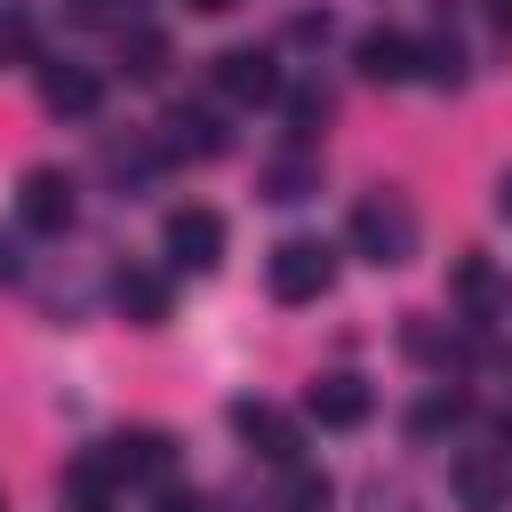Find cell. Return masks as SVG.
<instances>
[{
  "label": "cell",
  "mask_w": 512,
  "mask_h": 512,
  "mask_svg": "<svg viewBox=\"0 0 512 512\" xmlns=\"http://www.w3.org/2000/svg\"><path fill=\"white\" fill-rule=\"evenodd\" d=\"M352 248H360L368 264H408V256H416V208H408L400 192H368V200L352 208Z\"/></svg>",
  "instance_id": "1"
},
{
  "label": "cell",
  "mask_w": 512,
  "mask_h": 512,
  "mask_svg": "<svg viewBox=\"0 0 512 512\" xmlns=\"http://www.w3.org/2000/svg\"><path fill=\"white\" fill-rule=\"evenodd\" d=\"M264 280H272L280 304H320V296L336 288V248H328V240H280V248L264 256Z\"/></svg>",
  "instance_id": "2"
},
{
  "label": "cell",
  "mask_w": 512,
  "mask_h": 512,
  "mask_svg": "<svg viewBox=\"0 0 512 512\" xmlns=\"http://www.w3.org/2000/svg\"><path fill=\"white\" fill-rule=\"evenodd\" d=\"M160 256H168L176 272H216V264H224V216H216V208H176V216L160 224Z\"/></svg>",
  "instance_id": "3"
},
{
  "label": "cell",
  "mask_w": 512,
  "mask_h": 512,
  "mask_svg": "<svg viewBox=\"0 0 512 512\" xmlns=\"http://www.w3.org/2000/svg\"><path fill=\"white\" fill-rule=\"evenodd\" d=\"M448 488H456L464 512H504V496H512V456H504V448H464V456L448 464Z\"/></svg>",
  "instance_id": "4"
},
{
  "label": "cell",
  "mask_w": 512,
  "mask_h": 512,
  "mask_svg": "<svg viewBox=\"0 0 512 512\" xmlns=\"http://www.w3.org/2000/svg\"><path fill=\"white\" fill-rule=\"evenodd\" d=\"M232 432H240V440H248L264 464H280V472L304 456V432H296V416H280L272 400H232Z\"/></svg>",
  "instance_id": "5"
},
{
  "label": "cell",
  "mask_w": 512,
  "mask_h": 512,
  "mask_svg": "<svg viewBox=\"0 0 512 512\" xmlns=\"http://www.w3.org/2000/svg\"><path fill=\"white\" fill-rule=\"evenodd\" d=\"M16 216H24L32 232H64V224H72V176H64V168H24Z\"/></svg>",
  "instance_id": "6"
},
{
  "label": "cell",
  "mask_w": 512,
  "mask_h": 512,
  "mask_svg": "<svg viewBox=\"0 0 512 512\" xmlns=\"http://www.w3.org/2000/svg\"><path fill=\"white\" fill-rule=\"evenodd\" d=\"M216 88H224L232 104H272V96H280V72H272L264 48H224V56H216Z\"/></svg>",
  "instance_id": "7"
},
{
  "label": "cell",
  "mask_w": 512,
  "mask_h": 512,
  "mask_svg": "<svg viewBox=\"0 0 512 512\" xmlns=\"http://www.w3.org/2000/svg\"><path fill=\"white\" fill-rule=\"evenodd\" d=\"M104 456H112V472H120V480H168V472H176V440H168V432H152V424H144V432L104 440Z\"/></svg>",
  "instance_id": "8"
},
{
  "label": "cell",
  "mask_w": 512,
  "mask_h": 512,
  "mask_svg": "<svg viewBox=\"0 0 512 512\" xmlns=\"http://www.w3.org/2000/svg\"><path fill=\"white\" fill-rule=\"evenodd\" d=\"M352 64H360V80L400 88V80H416V40H408V32H360Z\"/></svg>",
  "instance_id": "9"
},
{
  "label": "cell",
  "mask_w": 512,
  "mask_h": 512,
  "mask_svg": "<svg viewBox=\"0 0 512 512\" xmlns=\"http://www.w3.org/2000/svg\"><path fill=\"white\" fill-rule=\"evenodd\" d=\"M40 104L64 112V120H88V112L104 104V80H96L88 64H40Z\"/></svg>",
  "instance_id": "10"
},
{
  "label": "cell",
  "mask_w": 512,
  "mask_h": 512,
  "mask_svg": "<svg viewBox=\"0 0 512 512\" xmlns=\"http://www.w3.org/2000/svg\"><path fill=\"white\" fill-rule=\"evenodd\" d=\"M304 408H312V424H320V432H352V424H368V408H376V400H368V384H360V376H320Z\"/></svg>",
  "instance_id": "11"
},
{
  "label": "cell",
  "mask_w": 512,
  "mask_h": 512,
  "mask_svg": "<svg viewBox=\"0 0 512 512\" xmlns=\"http://www.w3.org/2000/svg\"><path fill=\"white\" fill-rule=\"evenodd\" d=\"M160 128H168L160 144H168L176 160H216V152L232 144V136H224V120H216V112H200V104H176V112H168Z\"/></svg>",
  "instance_id": "12"
},
{
  "label": "cell",
  "mask_w": 512,
  "mask_h": 512,
  "mask_svg": "<svg viewBox=\"0 0 512 512\" xmlns=\"http://www.w3.org/2000/svg\"><path fill=\"white\" fill-rule=\"evenodd\" d=\"M112 304H120V320H136V328H160V320H168V280L128 264V272L112 280Z\"/></svg>",
  "instance_id": "13"
},
{
  "label": "cell",
  "mask_w": 512,
  "mask_h": 512,
  "mask_svg": "<svg viewBox=\"0 0 512 512\" xmlns=\"http://www.w3.org/2000/svg\"><path fill=\"white\" fill-rule=\"evenodd\" d=\"M112 480H120V472H112V456H80V464L64 472V488H72V504H80V512H112Z\"/></svg>",
  "instance_id": "14"
},
{
  "label": "cell",
  "mask_w": 512,
  "mask_h": 512,
  "mask_svg": "<svg viewBox=\"0 0 512 512\" xmlns=\"http://www.w3.org/2000/svg\"><path fill=\"white\" fill-rule=\"evenodd\" d=\"M336 504V488H328V472H312V464H288V480H280V496H272V512H328Z\"/></svg>",
  "instance_id": "15"
},
{
  "label": "cell",
  "mask_w": 512,
  "mask_h": 512,
  "mask_svg": "<svg viewBox=\"0 0 512 512\" xmlns=\"http://www.w3.org/2000/svg\"><path fill=\"white\" fill-rule=\"evenodd\" d=\"M120 64H128L136 80H160V72H168V32H152V24L120 32Z\"/></svg>",
  "instance_id": "16"
},
{
  "label": "cell",
  "mask_w": 512,
  "mask_h": 512,
  "mask_svg": "<svg viewBox=\"0 0 512 512\" xmlns=\"http://www.w3.org/2000/svg\"><path fill=\"white\" fill-rule=\"evenodd\" d=\"M264 192H272V200H312V192H320V168H312L304 152H288V160L264 168Z\"/></svg>",
  "instance_id": "17"
},
{
  "label": "cell",
  "mask_w": 512,
  "mask_h": 512,
  "mask_svg": "<svg viewBox=\"0 0 512 512\" xmlns=\"http://www.w3.org/2000/svg\"><path fill=\"white\" fill-rule=\"evenodd\" d=\"M416 72L440 80V88H456V80H464V48H456V40H416Z\"/></svg>",
  "instance_id": "18"
},
{
  "label": "cell",
  "mask_w": 512,
  "mask_h": 512,
  "mask_svg": "<svg viewBox=\"0 0 512 512\" xmlns=\"http://www.w3.org/2000/svg\"><path fill=\"white\" fill-rule=\"evenodd\" d=\"M320 120H328V96H320V88H296V96H288V136H296V144H312V136H320Z\"/></svg>",
  "instance_id": "19"
},
{
  "label": "cell",
  "mask_w": 512,
  "mask_h": 512,
  "mask_svg": "<svg viewBox=\"0 0 512 512\" xmlns=\"http://www.w3.org/2000/svg\"><path fill=\"white\" fill-rule=\"evenodd\" d=\"M456 416H464V400H456V392H432V400H416V416H408V424L432 440V432H448Z\"/></svg>",
  "instance_id": "20"
},
{
  "label": "cell",
  "mask_w": 512,
  "mask_h": 512,
  "mask_svg": "<svg viewBox=\"0 0 512 512\" xmlns=\"http://www.w3.org/2000/svg\"><path fill=\"white\" fill-rule=\"evenodd\" d=\"M456 296H472V304H488V296H496V272H488V256H464V264H456Z\"/></svg>",
  "instance_id": "21"
},
{
  "label": "cell",
  "mask_w": 512,
  "mask_h": 512,
  "mask_svg": "<svg viewBox=\"0 0 512 512\" xmlns=\"http://www.w3.org/2000/svg\"><path fill=\"white\" fill-rule=\"evenodd\" d=\"M0 56H32V24L24 16H0Z\"/></svg>",
  "instance_id": "22"
},
{
  "label": "cell",
  "mask_w": 512,
  "mask_h": 512,
  "mask_svg": "<svg viewBox=\"0 0 512 512\" xmlns=\"http://www.w3.org/2000/svg\"><path fill=\"white\" fill-rule=\"evenodd\" d=\"M160 512H208V504H200V496H184V488H168V496H160Z\"/></svg>",
  "instance_id": "23"
},
{
  "label": "cell",
  "mask_w": 512,
  "mask_h": 512,
  "mask_svg": "<svg viewBox=\"0 0 512 512\" xmlns=\"http://www.w3.org/2000/svg\"><path fill=\"white\" fill-rule=\"evenodd\" d=\"M496 216H504V224H512V168H504V176H496Z\"/></svg>",
  "instance_id": "24"
},
{
  "label": "cell",
  "mask_w": 512,
  "mask_h": 512,
  "mask_svg": "<svg viewBox=\"0 0 512 512\" xmlns=\"http://www.w3.org/2000/svg\"><path fill=\"white\" fill-rule=\"evenodd\" d=\"M184 8H200V16H224V8H240V0H184Z\"/></svg>",
  "instance_id": "25"
},
{
  "label": "cell",
  "mask_w": 512,
  "mask_h": 512,
  "mask_svg": "<svg viewBox=\"0 0 512 512\" xmlns=\"http://www.w3.org/2000/svg\"><path fill=\"white\" fill-rule=\"evenodd\" d=\"M0 280H16V248L8 240H0Z\"/></svg>",
  "instance_id": "26"
},
{
  "label": "cell",
  "mask_w": 512,
  "mask_h": 512,
  "mask_svg": "<svg viewBox=\"0 0 512 512\" xmlns=\"http://www.w3.org/2000/svg\"><path fill=\"white\" fill-rule=\"evenodd\" d=\"M488 16H496V24H504V32H512V0H488Z\"/></svg>",
  "instance_id": "27"
}]
</instances>
